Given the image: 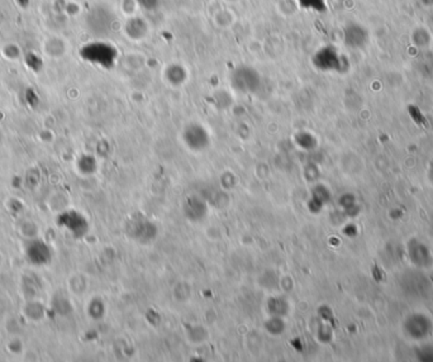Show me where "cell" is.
<instances>
[{
    "mask_svg": "<svg viewBox=\"0 0 433 362\" xmlns=\"http://www.w3.org/2000/svg\"><path fill=\"white\" fill-rule=\"evenodd\" d=\"M80 54L86 61L103 67H111L117 57V51L113 46L106 42L89 43L81 49Z\"/></svg>",
    "mask_w": 433,
    "mask_h": 362,
    "instance_id": "obj_1",
    "label": "cell"
},
{
    "mask_svg": "<svg viewBox=\"0 0 433 362\" xmlns=\"http://www.w3.org/2000/svg\"><path fill=\"white\" fill-rule=\"evenodd\" d=\"M137 1H138V4L142 6L145 9L152 10V9H155V8L157 7V1H158V0H137Z\"/></svg>",
    "mask_w": 433,
    "mask_h": 362,
    "instance_id": "obj_2",
    "label": "cell"
}]
</instances>
